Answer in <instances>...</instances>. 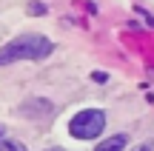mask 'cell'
I'll list each match as a JSON object with an SVG mask.
<instances>
[{
    "label": "cell",
    "instance_id": "3957f363",
    "mask_svg": "<svg viewBox=\"0 0 154 151\" xmlns=\"http://www.w3.org/2000/svg\"><path fill=\"white\" fill-rule=\"evenodd\" d=\"M126 146H128V137L126 134H111V137H106V140H100L94 151H123Z\"/></svg>",
    "mask_w": 154,
    "mask_h": 151
},
{
    "label": "cell",
    "instance_id": "52a82bcc",
    "mask_svg": "<svg viewBox=\"0 0 154 151\" xmlns=\"http://www.w3.org/2000/svg\"><path fill=\"white\" fill-rule=\"evenodd\" d=\"M46 151H66V148H46Z\"/></svg>",
    "mask_w": 154,
    "mask_h": 151
},
{
    "label": "cell",
    "instance_id": "7a4b0ae2",
    "mask_svg": "<svg viewBox=\"0 0 154 151\" xmlns=\"http://www.w3.org/2000/svg\"><path fill=\"white\" fill-rule=\"evenodd\" d=\"M103 128H106V114L100 108H83L69 123V134L74 140H94L103 134Z\"/></svg>",
    "mask_w": 154,
    "mask_h": 151
},
{
    "label": "cell",
    "instance_id": "277c9868",
    "mask_svg": "<svg viewBox=\"0 0 154 151\" xmlns=\"http://www.w3.org/2000/svg\"><path fill=\"white\" fill-rule=\"evenodd\" d=\"M0 151H29V148L17 140H0Z\"/></svg>",
    "mask_w": 154,
    "mask_h": 151
},
{
    "label": "cell",
    "instance_id": "6da1fadb",
    "mask_svg": "<svg viewBox=\"0 0 154 151\" xmlns=\"http://www.w3.org/2000/svg\"><path fill=\"white\" fill-rule=\"evenodd\" d=\"M54 51V43L43 34H23L0 49V66H9L17 60H43Z\"/></svg>",
    "mask_w": 154,
    "mask_h": 151
},
{
    "label": "cell",
    "instance_id": "ba28073f",
    "mask_svg": "<svg viewBox=\"0 0 154 151\" xmlns=\"http://www.w3.org/2000/svg\"><path fill=\"white\" fill-rule=\"evenodd\" d=\"M0 140H3V128H0Z\"/></svg>",
    "mask_w": 154,
    "mask_h": 151
},
{
    "label": "cell",
    "instance_id": "8992f818",
    "mask_svg": "<svg viewBox=\"0 0 154 151\" xmlns=\"http://www.w3.org/2000/svg\"><path fill=\"white\" fill-rule=\"evenodd\" d=\"M131 151H151V146H137V148H131Z\"/></svg>",
    "mask_w": 154,
    "mask_h": 151
},
{
    "label": "cell",
    "instance_id": "5b68a950",
    "mask_svg": "<svg viewBox=\"0 0 154 151\" xmlns=\"http://www.w3.org/2000/svg\"><path fill=\"white\" fill-rule=\"evenodd\" d=\"M29 11H34V14H43V6H40V3H32V6H29Z\"/></svg>",
    "mask_w": 154,
    "mask_h": 151
}]
</instances>
